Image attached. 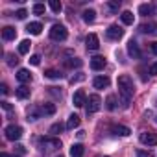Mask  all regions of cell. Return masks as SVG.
I'll return each mask as SVG.
<instances>
[{
    "mask_svg": "<svg viewBox=\"0 0 157 157\" xmlns=\"http://www.w3.org/2000/svg\"><path fill=\"white\" fill-rule=\"evenodd\" d=\"M133 80L128 76V74H122L118 76V94H120V100H122V105L128 107L129 102H131V96H133Z\"/></svg>",
    "mask_w": 157,
    "mask_h": 157,
    "instance_id": "cell-1",
    "label": "cell"
},
{
    "mask_svg": "<svg viewBox=\"0 0 157 157\" xmlns=\"http://www.w3.org/2000/svg\"><path fill=\"white\" fill-rule=\"evenodd\" d=\"M39 146H41L44 151H54V150L61 148V140L56 139V137H41V139H39Z\"/></svg>",
    "mask_w": 157,
    "mask_h": 157,
    "instance_id": "cell-2",
    "label": "cell"
},
{
    "mask_svg": "<svg viewBox=\"0 0 157 157\" xmlns=\"http://www.w3.org/2000/svg\"><path fill=\"white\" fill-rule=\"evenodd\" d=\"M68 37V32L63 24H54L50 28V39L52 41H65Z\"/></svg>",
    "mask_w": 157,
    "mask_h": 157,
    "instance_id": "cell-3",
    "label": "cell"
},
{
    "mask_svg": "<svg viewBox=\"0 0 157 157\" xmlns=\"http://www.w3.org/2000/svg\"><path fill=\"white\" fill-rule=\"evenodd\" d=\"M100 107H102V98H100L98 94H91V96L87 98V105H85V111H87V115H93V113H96Z\"/></svg>",
    "mask_w": 157,
    "mask_h": 157,
    "instance_id": "cell-4",
    "label": "cell"
},
{
    "mask_svg": "<svg viewBox=\"0 0 157 157\" xmlns=\"http://www.w3.org/2000/svg\"><path fill=\"white\" fill-rule=\"evenodd\" d=\"M4 133H6V139L8 140H19L21 137H22V128L21 126H15V124H10L6 129H4Z\"/></svg>",
    "mask_w": 157,
    "mask_h": 157,
    "instance_id": "cell-5",
    "label": "cell"
},
{
    "mask_svg": "<svg viewBox=\"0 0 157 157\" xmlns=\"http://www.w3.org/2000/svg\"><path fill=\"white\" fill-rule=\"evenodd\" d=\"M105 35H107V39H111V41H118V39L124 37V30H122L118 24H113V26H109V28L105 30Z\"/></svg>",
    "mask_w": 157,
    "mask_h": 157,
    "instance_id": "cell-6",
    "label": "cell"
},
{
    "mask_svg": "<svg viewBox=\"0 0 157 157\" xmlns=\"http://www.w3.org/2000/svg\"><path fill=\"white\" fill-rule=\"evenodd\" d=\"M139 139L144 146H155L157 144V133H151V131H142Z\"/></svg>",
    "mask_w": 157,
    "mask_h": 157,
    "instance_id": "cell-7",
    "label": "cell"
},
{
    "mask_svg": "<svg viewBox=\"0 0 157 157\" xmlns=\"http://www.w3.org/2000/svg\"><path fill=\"white\" fill-rule=\"evenodd\" d=\"M85 46H87V50H98V48H100V39H98V35H96V33H89L87 39H85Z\"/></svg>",
    "mask_w": 157,
    "mask_h": 157,
    "instance_id": "cell-8",
    "label": "cell"
},
{
    "mask_svg": "<svg viewBox=\"0 0 157 157\" xmlns=\"http://www.w3.org/2000/svg\"><path fill=\"white\" fill-rule=\"evenodd\" d=\"M72 104H74V107H83V105L87 104V98H85V93H83L82 89L74 93V96H72Z\"/></svg>",
    "mask_w": 157,
    "mask_h": 157,
    "instance_id": "cell-9",
    "label": "cell"
},
{
    "mask_svg": "<svg viewBox=\"0 0 157 157\" xmlns=\"http://www.w3.org/2000/svg\"><path fill=\"white\" fill-rule=\"evenodd\" d=\"M105 65H107V61H105L104 56H94V57L91 59V68H93V70H104Z\"/></svg>",
    "mask_w": 157,
    "mask_h": 157,
    "instance_id": "cell-10",
    "label": "cell"
},
{
    "mask_svg": "<svg viewBox=\"0 0 157 157\" xmlns=\"http://www.w3.org/2000/svg\"><path fill=\"white\" fill-rule=\"evenodd\" d=\"M109 83H111V80H109L107 76H96L94 80H93L94 89H107V87H109Z\"/></svg>",
    "mask_w": 157,
    "mask_h": 157,
    "instance_id": "cell-11",
    "label": "cell"
},
{
    "mask_svg": "<svg viewBox=\"0 0 157 157\" xmlns=\"http://www.w3.org/2000/svg\"><path fill=\"white\" fill-rule=\"evenodd\" d=\"M139 30L142 33H148V35H157V24L155 22H144L139 26Z\"/></svg>",
    "mask_w": 157,
    "mask_h": 157,
    "instance_id": "cell-12",
    "label": "cell"
},
{
    "mask_svg": "<svg viewBox=\"0 0 157 157\" xmlns=\"http://www.w3.org/2000/svg\"><path fill=\"white\" fill-rule=\"evenodd\" d=\"M17 80H19L21 83H30V82H32V72H30L28 68H21V70L17 72Z\"/></svg>",
    "mask_w": 157,
    "mask_h": 157,
    "instance_id": "cell-13",
    "label": "cell"
},
{
    "mask_svg": "<svg viewBox=\"0 0 157 157\" xmlns=\"http://www.w3.org/2000/svg\"><path fill=\"white\" fill-rule=\"evenodd\" d=\"M2 37H4V41H13L17 37V30L13 26H4L2 28Z\"/></svg>",
    "mask_w": 157,
    "mask_h": 157,
    "instance_id": "cell-14",
    "label": "cell"
},
{
    "mask_svg": "<svg viewBox=\"0 0 157 157\" xmlns=\"http://www.w3.org/2000/svg\"><path fill=\"white\" fill-rule=\"evenodd\" d=\"M128 54L131 56V57H140V50H139V44H137V41H129L128 43Z\"/></svg>",
    "mask_w": 157,
    "mask_h": 157,
    "instance_id": "cell-15",
    "label": "cell"
},
{
    "mask_svg": "<svg viewBox=\"0 0 157 157\" xmlns=\"http://www.w3.org/2000/svg\"><path fill=\"white\" fill-rule=\"evenodd\" d=\"M15 96H17L19 100H26V98H30V87H26V85L17 87V89H15Z\"/></svg>",
    "mask_w": 157,
    "mask_h": 157,
    "instance_id": "cell-16",
    "label": "cell"
},
{
    "mask_svg": "<svg viewBox=\"0 0 157 157\" xmlns=\"http://www.w3.org/2000/svg\"><path fill=\"white\" fill-rule=\"evenodd\" d=\"M111 133L117 135V137H128L131 131H129V128H126V126H113V128H111Z\"/></svg>",
    "mask_w": 157,
    "mask_h": 157,
    "instance_id": "cell-17",
    "label": "cell"
},
{
    "mask_svg": "<svg viewBox=\"0 0 157 157\" xmlns=\"http://www.w3.org/2000/svg\"><path fill=\"white\" fill-rule=\"evenodd\" d=\"M26 32L32 33V35H39V33L43 32V24H41V22H30V24L26 26Z\"/></svg>",
    "mask_w": 157,
    "mask_h": 157,
    "instance_id": "cell-18",
    "label": "cell"
},
{
    "mask_svg": "<svg viewBox=\"0 0 157 157\" xmlns=\"http://www.w3.org/2000/svg\"><path fill=\"white\" fill-rule=\"evenodd\" d=\"M82 19H83V22L93 24V22H94V19H96V11H94V10H85V11H83V15H82Z\"/></svg>",
    "mask_w": 157,
    "mask_h": 157,
    "instance_id": "cell-19",
    "label": "cell"
},
{
    "mask_svg": "<svg viewBox=\"0 0 157 157\" xmlns=\"http://www.w3.org/2000/svg\"><path fill=\"white\" fill-rule=\"evenodd\" d=\"M83 151H85V150H83L82 144H72V146H70V155H72V157H83Z\"/></svg>",
    "mask_w": 157,
    "mask_h": 157,
    "instance_id": "cell-20",
    "label": "cell"
},
{
    "mask_svg": "<svg viewBox=\"0 0 157 157\" xmlns=\"http://www.w3.org/2000/svg\"><path fill=\"white\" fill-rule=\"evenodd\" d=\"M80 117H78V115H70L68 117V122H67V129H74V128H78V126H80Z\"/></svg>",
    "mask_w": 157,
    "mask_h": 157,
    "instance_id": "cell-21",
    "label": "cell"
},
{
    "mask_svg": "<svg viewBox=\"0 0 157 157\" xmlns=\"http://www.w3.org/2000/svg\"><path fill=\"white\" fill-rule=\"evenodd\" d=\"M139 13H140L142 17H148V15L153 13V6H151V4H140V6H139Z\"/></svg>",
    "mask_w": 157,
    "mask_h": 157,
    "instance_id": "cell-22",
    "label": "cell"
},
{
    "mask_svg": "<svg viewBox=\"0 0 157 157\" xmlns=\"http://www.w3.org/2000/svg\"><path fill=\"white\" fill-rule=\"evenodd\" d=\"M30 46H32V43H30L28 39H24V41H21V44H19V54H21V56H24V54H28V52H30Z\"/></svg>",
    "mask_w": 157,
    "mask_h": 157,
    "instance_id": "cell-23",
    "label": "cell"
},
{
    "mask_svg": "<svg viewBox=\"0 0 157 157\" xmlns=\"http://www.w3.org/2000/svg\"><path fill=\"white\" fill-rule=\"evenodd\" d=\"M41 113H43V115H54V113H56V105H54V104H43Z\"/></svg>",
    "mask_w": 157,
    "mask_h": 157,
    "instance_id": "cell-24",
    "label": "cell"
},
{
    "mask_svg": "<svg viewBox=\"0 0 157 157\" xmlns=\"http://www.w3.org/2000/svg\"><path fill=\"white\" fill-rule=\"evenodd\" d=\"M44 76L50 78V80H59V78H61L59 70H56V68H48V70H44Z\"/></svg>",
    "mask_w": 157,
    "mask_h": 157,
    "instance_id": "cell-25",
    "label": "cell"
},
{
    "mask_svg": "<svg viewBox=\"0 0 157 157\" xmlns=\"http://www.w3.org/2000/svg\"><path fill=\"white\" fill-rule=\"evenodd\" d=\"M120 19H122V22L128 24V26L133 24V13H131V11H124V13L120 15Z\"/></svg>",
    "mask_w": 157,
    "mask_h": 157,
    "instance_id": "cell-26",
    "label": "cell"
},
{
    "mask_svg": "<svg viewBox=\"0 0 157 157\" xmlns=\"http://www.w3.org/2000/svg\"><path fill=\"white\" fill-rule=\"evenodd\" d=\"M105 107H107L109 111H113V109L117 107V98H115V94H109V96H107V100H105Z\"/></svg>",
    "mask_w": 157,
    "mask_h": 157,
    "instance_id": "cell-27",
    "label": "cell"
},
{
    "mask_svg": "<svg viewBox=\"0 0 157 157\" xmlns=\"http://www.w3.org/2000/svg\"><path fill=\"white\" fill-rule=\"evenodd\" d=\"M65 67H68V68L82 67V59H78V57H74V59H65Z\"/></svg>",
    "mask_w": 157,
    "mask_h": 157,
    "instance_id": "cell-28",
    "label": "cell"
},
{
    "mask_svg": "<svg viewBox=\"0 0 157 157\" xmlns=\"http://www.w3.org/2000/svg\"><path fill=\"white\" fill-rule=\"evenodd\" d=\"M39 115H41V111H39L37 107L28 109V120H37V118H39Z\"/></svg>",
    "mask_w": 157,
    "mask_h": 157,
    "instance_id": "cell-29",
    "label": "cell"
},
{
    "mask_svg": "<svg viewBox=\"0 0 157 157\" xmlns=\"http://www.w3.org/2000/svg\"><path fill=\"white\" fill-rule=\"evenodd\" d=\"M48 6H50V10H52L54 13H59V11H61V2H57V0H50Z\"/></svg>",
    "mask_w": 157,
    "mask_h": 157,
    "instance_id": "cell-30",
    "label": "cell"
},
{
    "mask_svg": "<svg viewBox=\"0 0 157 157\" xmlns=\"http://www.w3.org/2000/svg\"><path fill=\"white\" fill-rule=\"evenodd\" d=\"M32 11H33L35 15H43V13H44V4H33Z\"/></svg>",
    "mask_w": 157,
    "mask_h": 157,
    "instance_id": "cell-31",
    "label": "cell"
},
{
    "mask_svg": "<svg viewBox=\"0 0 157 157\" xmlns=\"http://www.w3.org/2000/svg\"><path fill=\"white\" fill-rule=\"evenodd\" d=\"M61 131H63V124L61 122H56V124L50 126V133H61Z\"/></svg>",
    "mask_w": 157,
    "mask_h": 157,
    "instance_id": "cell-32",
    "label": "cell"
},
{
    "mask_svg": "<svg viewBox=\"0 0 157 157\" xmlns=\"http://www.w3.org/2000/svg\"><path fill=\"white\" fill-rule=\"evenodd\" d=\"M83 80H85V74H82V72H80V74H76V76H72V78H70V83L74 85V83L83 82Z\"/></svg>",
    "mask_w": 157,
    "mask_h": 157,
    "instance_id": "cell-33",
    "label": "cell"
},
{
    "mask_svg": "<svg viewBox=\"0 0 157 157\" xmlns=\"http://www.w3.org/2000/svg\"><path fill=\"white\" fill-rule=\"evenodd\" d=\"M137 157H153L151 150H137Z\"/></svg>",
    "mask_w": 157,
    "mask_h": 157,
    "instance_id": "cell-34",
    "label": "cell"
},
{
    "mask_svg": "<svg viewBox=\"0 0 157 157\" xmlns=\"http://www.w3.org/2000/svg\"><path fill=\"white\" fill-rule=\"evenodd\" d=\"M17 63H19V59H17L13 54H8V65H10V67H15Z\"/></svg>",
    "mask_w": 157,
    "mask_h": 157,
    "instance_id": "cell-35",
    "label": "cell"
},
{
    "mask_svg": "<svg viewBox=\"0 0 157 157\" xmlns=\"http://www.w3.org/2000/svg\"><path fill=\"white\" fill-rule=\"evenodd\" d=\"M107 8H109L111 11H118V8H120V2H109V4H107Z\"/></svg>",
    "mask_w": 157,
    "mask_h": 157,
    "instance_id": "cell-36",
    "label": "cell"
},
{
    "mask_svg": "<svg viewBox=\"0 0 157 157\" xmlns=\"http://www.w3.org/2000/svg\"><path fill=\"white\" fill-rule=\"evenodd\" d=\"M15 15H17V19H21V21H22V19H26V15H28V11H26V10H19V11H17Z\"/></svg>",
    "mask_w": 157,
    "mask_h": 157,
    "instance_id": "cell-37",
    "label": "cell"
},
{
    "mask_svg": "<svg viewBox=\"0 0 157 157\" xmlns=\"http://www.w3.org/2000/svg\"><path fill=\"white\" fill-rule=\"evenodd\" d=\"M30 63H32L33 67H37V65L41 63V57H39V56H32V57H30Z\"/></svg>",
    "mask_w": 157,
    "mask_h": 157,
    "instance_id": "cell-38",
    "label": "cell"
},
{
    "mask_svg": "<svg viewBox=\"0 0 157 157\" xmlns=\"http://www.w3.org/2000/svg\"><path fill=\"white\" fill-rule=\"evenodd\" d=\"M15 150H17V153H19V155H24V153H26V148H24V146H21V144H17V146H15Z\"/></svg>",
    "mask_w": 157,
    "mask_h": 157,
    "instance_id": "cell-39",
    "label": "cell"
},
{
    "mask_svg": "<svg viewBox=\"0 0 157 157\" xmlns=\"http://www.w3.org/2000/svg\"><path fill=\"white\" fill-rule=\"evenodd\" d=\"M150 74H151V76H157V63H153V65L150 67Z\"/></svg>",
    "mask_w": 157,
    "mask_h": 157,
    "instance_id": "cell-40",
    "label": "cell"
},
{
    "mask_svg": "<svg viewBox=\"0 0 157 157\" xmlns=\"http://www.w3.org/2000/svg\"><path fill=\"white\" fill-rule=\"evenodd\" d=\"M150 48H151V52H153V54L157 56V41H153V43L150 44Z\"/></svg>",
    "mask_w": 157,
    "mask_h": 157,
    "instance_id": "cell-41",
    "label": "cell"
},
{
    "mask_svg": "<svg viewBox=\"0 0 157 157\" xmlns=\"http://www.w3.org/2000/svg\"><path fill=\"white\" fill-rule=\"evenodd\" d=\"M0 89H2V94H8V93H10V89H8V85H6V83L0 85Z\"/></svg>",
    "mask_w": 157,
    "mask_h": 157,
    "instance_id": "cell-42",
    "label": "cell"
},
{
    "mask_svg": "<svg viewBox=\"0 0 157 157\" xmlns=\"http://www.w3.org/2000/svg\"><path fill=\"white\" fill-rule=\"evenodd\" d=\"M2 107H4L6 111H11V104H10V102H2Z\"/></svg>",
    "mask_w": 157,
    "mask_h": 157,
    "instance_id": "cell-43",
    "label": "cell"
},
{
    "mask_svg": "<svg viewBox=\"0 0 157 157\" xmlns=\"http://www.w3.org/2000/svg\"><path fill=\"white\" fill-rule=\"evenodd\" d=\"M0 157H15V155H8V153H0Z\"/></svg>",
    "mask_w": 157,
    "mask_h": 157,
    "instance_id": "cell-44",
    "label": "cell"
},
{
    "mask_svg": "<svg viewBox=\"0 0 157 157\" xmlns=\"http://www.w3.org/2000/svg\"><path fill=\"white\" fill-rule=\"evenodd\" d=\"M57 157H63V155H57Z\"/></svg>",
    "mask_w": 157,
    "mask_h": 157,
    "instance_id": "cell-45",
    "label": "cell"
}]
</instances>
